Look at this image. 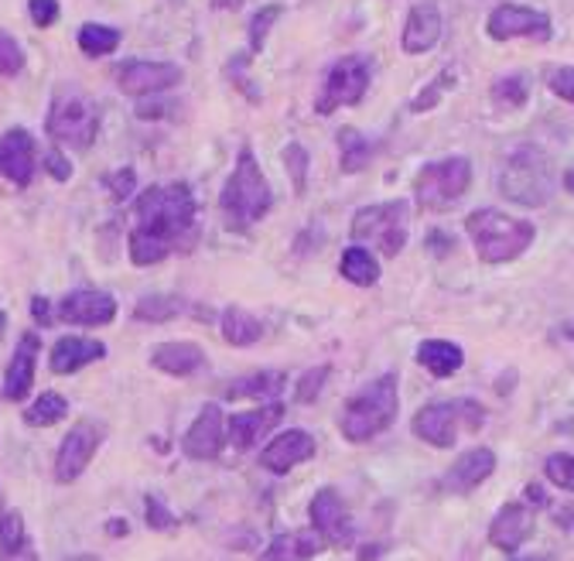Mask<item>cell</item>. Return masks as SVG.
<instances>
[{
  "instance_id": "6da1fadb",
  "label": "cell",
  "mask_w": 574,
  "mask_h": 561,
  "mask_svg": "<svg viewBox=\"0 0 574 561\" xmlns=\"http://www.w3.org/2000/svg\"><path fill=\"white\" fill-rule=\"evenodd\" d=\"M137 226L130 234V261L137 267H151L165 261L168 253L192 234L195 223V199L189 186H151L134 202Z\"/></svg>"
},
{
  "instance_id": "7a4b0ae2",
  "label": "cell",
  "mask_w": 574,
  "mask_h": 561,
  "mask_svg": "<svg viewBox=\"0 0 574 561\" xmlns=\"http://www.w3.org/2000/svg\"><path fill=\"white\" fill-rule=\"evenodd\" d=\"M397 411H400V384L394 373H383L373 384H367L359 394L349 397L338 425H343V435L359 445V442L376 439L380 431L394 425Z\"/></svg>"
},
{
  "instance_id": "3957f363",
  "label": "cell",
  "mask_w": 574,
  "mask_h": 561,
  "mask_svg": "<svg viewBox=\"0 0 574 561\" xmlns=\"http://www.w3.org/2000/svg\"><path fill=\"white\" fill-rule=\"evenodd\" d=\"M219 206H223V216L232 229H247L250 223L264 219L274 206V192L267 186L264 171H260L253 151L243 147L240 151V162L232 168L229 182L219 195Z\"/></svg>"
},
{
  "instance_id": "277c9868",
  "label": "cell",
  "mask_w": 574,
  "mask_h": 561,
  "mask_svg": "<svg viewBox=\"0 0 574 561\" xmlns=\"http://www.w3.org/2000/svg\"><path fill=\"white\" fill-rule=\"evenodd\" d=\"M465 229L476 243L479 261H486V264L516 261L537 237L534 223L506 216V213H495V210H476L473 216L465 219Z\"/></svg>"
},
{
  "instance_id": "5b68a950",
  "label": "cell",
  "mask_w": 574,
  "mask_h": 561,
  "mask_svg": "<svg viewBox=\"0 0 574 561\" xmlns=\"http://www.w3.org/2000/svg\"><path fill=\"white\" fill-rule=\"evenodd\" d=\"M495 189L516 206H543L554 195V168L540 147H516L495 171Z\"/></svg>"
},
{
  "instance_id": "8992f818",
  "label": "cell",
  "mask_w": 574,
  "mask_h": 561,
  "mask_svg": "<svg viewBox=\"0 0 574 561\" xmlns=\"http://www.w3.org/2000/svg\"><path fill=\"white\" fill-rule=\"evenodd\" d=\"M48 138L56 144H69L86 151L99 134V114L96 104L75 86H59L48 107Z\"/></svg>"
},
{
  "instance_id": "52a82bcc",
  "label": "cell",
  "mask_w": 574,
  "mask_h": 561,
  "mask_svg": "<svg viewBox=\"0 0 574 561\" xmlns=\"http://www.w3.org/2000/svg\"><path fill=\"white\" fill-rule=\"evenodd\" d=\"M486 411L476 401H441V404H428L414 415V435L434 445V449H452L458 439V428L476 431L482 428Z\"/></svg>"
},
{
  "instance_id": "ba28073f",
  "label": "cell",
  "mask_w": 574,
  "mask_h": 561,
  "mask_svg": "<svg viewBox=\"0 0 574 561\" xmlns=\"http://www.w3.org/2000/svg\"><path fill=\"white\" fill-rule=\"evenodd\" d=\"M407 226H410V210L407 202H380V206L359 210L352 219V240L376 247L383 258H397L407 247Z\"/></svg>"
},
{
  "instance_id": "9c48e42d",
  "label": "cell",
  "mask_w": 574,
  "mask_h": 561,
  "mask_svg": "<svg viewBox=\"0 0 574 561\" xmlns=\"http://www.w3.org/2000/svg\"><path fill=\"white\" fill-rule=\"evenodd\" d=\"M468 186H473V165H468V158H445L417 171L414 195L421 210L441 213L449 210L452 202H458L468 192Z\"/></svg>"
},
{
  "instance_id": "30bf717a",
  "label": "cell",
  "mask_w": 574,
  "mask_h": 561,
  "mask_svg": "<svg viewBox=\"0 0 574 561\" xmlns=\"http://www.w3.org/2000/svg\"><path fill=\"white\" fill-rule=\"evenodd\" d=\"M370 75H373V65L367 56H346L338 59L328 75H325V86L315 99V110L319 114H335L338 107H356L362 96L370 89Z\"/></svg>"
},
{
  "instance_id": "8fae6325",
  "label": "cell",
  "mask_w": 574,
  "mask_h": 561,
  "mask_svg": "<svg viewBox=\"0 0 574 561\" xmlns=\"http://www.w3.org/2000/svg\"><path fill=\"white\" fill-rule=\"evenodd\" d=\"M103 445V425L83 418V421H75L69 428V435L62 439L59 445V455H56V479L59 482H75L86 466L93 463V455L96 449Z\"/></svg>"
},
{
  "instance_id": "7c38bea8",
  "label": "cell",
  "mask_w": 574,
  "mask_h": 561,
  "mask_svg": "<svg viewBox=\"0 0 574 561\" xmlns=\"http://www.w3.org/2000/svg\"><path fill=\"white\" fill-rule=\"evenodd\" d=\"M113 80L123 93L130 96H151V93H165L181 83V69L171 62H144V59H130L113 69Z\"/></svg>"
},
{
  "instance_id": "4fadbf2b",
  "label": "cell",
  "mask_w": 574,
  "mask_h": 561,
  "mask_svg": "<svg viewBox=\"0 0 574 561\" xmlns=\"http://www.w3.org/2000/svg\"><path fill=\"white\" fill-rule=\"evenodd\" d=\"M35 171H38L35 138L24 131V127H14V131L0 134V178H8L17 189H28Z\"/></svg>"
},
{
  "instance_id": "5bb4252c",
  "label": "cell",
  "mask_w": 574,
  "mask_h": 561,
  "mask_svg": "<svg viewBox=\"0 0 574 561\" xmlns=\"http://www.w3.org/2000/svg\"><path fill=\"white\" fill-rule=\"evenodd\" d=\"M489 35L495 41H510V38H534L547 41L551 38V17L534 8H519V4H503L489 14Z\"/></svg>"
},
{
  "instance_id": "9a60e30c",
  "label": "cell",
  "mask_w": 574,
  "mask_h": 561,
  "mask_svg": "<svg viewBox=\"0 0 574 561\" xmlns=\"http://www.w3.org/2000/svg\"><path fill=\"white\" fill-rule=\"evenodd\" d=\"M311 524H315L319 538L325 545H335V548H349L356 530H352V517H349V506L343 503L335 490H322L311 500Z\"/></svg>"
},
{
  "instance_id": "2e32d148",
  "label": "cell",
  "mask_w": 574,
  "mask_h": 561,
  "mask_svg": "<svg viewBox=\"0 0 574 561\" xmlns=\"http://www.w3.org/2000/svg\"><path fill=\"white\" fill-rule=\"evenodd\" d=\"M56 319L69 325H86V329L110 325L117 319V301L107 291H72L59 301Z\"/></svg>"
},
{
  "instance_id": "e0dca14e",
  "label": "cell",
  "mask_w": 574,
  "mask_h": 561,
  "mask_svg": "<svg viewBox=\"0 0 574 561\" xmlns=\"http://www.w3.org/2000/svg\"><path fill=\"white\" fill-rule=\"evenodd\" d=\"M226 442V425H223V411L219 404H205L199 418L192 421V428L186 431V439H181V452L195 463H205V458H216L223 452Z\"/></svg>"
},
{
  "instance_id": "ac0fdd59",
  "label": "cell",
  "mask_w": 574,
  "mask_h": 561,
  "mask_svg": "<svg viewBox=\"0 0 574 561\" xmlns=\"http://www.w3.org/2000/svg\"><path fill=\"white\" fill-rule=\"evenodd\" d=\"M311 455H315V439H311L308 431H301V428H291V431H284V435H277L264 452H260V466L284 476V473H291L295 466L308 463Z\"/></svg>"
},
{
  "instance_id": "d6986e66",
  "label": "cell",
  "mask_w": 574,
  "mask_h": 561,
  "mask_svg": "<svg viewBox=\"0 0 574 561\" xmlns=\"http://www.w3.org/2000/svg\"><path fill=\"white\" fill-rule=\"evenodd\" d=\"M38 349H41V339L38 333H24L11 363H8V377H4V397L8 401H24L35 384V363H38Z\"/></svg>"
},
{
  "instance_id": "ffe728a7",
  "label": "cell",
  "mask_w": 574,
  "mask_h": 561,
  "mask_svg": "<svg viewBox=\"0 0 574 561\" xmlns=\"http://www.w3.org/2000/svg\"><path fill=\"white\" fill-rule=\"evenodd\" d=\"M492 473H495V452L492 449H468L465 455L455 458L452 469L445 473V490L473 493Z\"/></svg>"
},
{
  "instance_id": "44dd1931",
  "label": "cell",
  "mask_w": 574,
  "mask_h": 561,
  "mask_svg": "<svg viewBox=\"0 0 574 561\" xmlns=\"http://www.w3.org/2000/svg\"><path fill=\"white\" fill-rule=\"evenodd\" d=\"M534 534V510L524 503H506L489 524V541L500 551H516Z\"/></svg>"
},
{
  "instance_id": "7402d4cb",
  "label": "cell",
  "mask_w": 574,
  "mask_h": 561,
  "mask_svg": "<svg viewBox=\"0 0 574 561\" xmlns=\"http://www.w3.org/2000/svg\"><path fill=\"white\" fill-rule=\"evenodd\" d=\"M438 38H441V11H438V4L424 0V4L410 8L407 24H404V38H400L404 52L407 56H424L438 45Z\"/></svg>"
},
{
  "instance_id": "603a6c76",
  "label": "cell",
  "mask_w": 574,
  "mask_h": 561,
  "mask_svg": "<svg viewBox=\"0 0 574 561\" xmlns=\"http://www.w3.org/2000/svg\"><path fill=\"white\" fill-rule=\"evenodd\" d=\"M284 418V407L280 404H267V407H256V411H243V415H232L226 425V435L237 449H253L267 431Z\"/></svg>"
},
{
  "instance_id": "cb8c5ba5",
  "label": "cell",
  "mask_w": 574,
  "mask_h": 561,
  "mask_svg": "<svg viewBox=\"0 0 574 561\" xmlns=\"http://www.w3.org/2000/svg\"><path fill=\"white\" fill-rule=\"evenodd\" d=\"M107 356V346L96 343V339H83V336H62L56 346H51V356H48V367L56 373H75L83 370L96 360Z\"/></svg>"
},
{
  "instance_id": "d4e9b609",
  "label": "cell",
  "mask_w": 574,
  "mask_h": 561,
  "mask_svg": "<svg viewBox=\"0 0 574 561\" xmlns=\"http://www.w3.org/2000/svg\"><path fill=\"white\" fill-rule=\"evenodd\" d=\"M151 367L171 377H192L205 367V353L195 343H162L151 353Z\"/></svg>"
},
{
  "instance_id": "484cf974",
  "label": "cell",
  "mask_w": 574,
  "mask_h": 561,
  "mask_svg": "<svg viewBox=\"0 0 574 561\" xmlns=\"http://www.w3.org/2000/svg\"><path fill=\"white\" fill-rule=\"evenodd\" d=\"M417 363H421L431 377H452L455 370H462L465 363V353L458 343H449V339H428L417 346Z\"/></svg>"
},
{
  "instance_id": "4316f807",
  "label": "cell",
  "mask_w": 574,
  "mask_h": 561,
  "mask_svg": "<svg viewBox=\"0 0 574 561\" xmlns=\"http://www.w3.org/2000/svg\"><path fill=\"white\" fill-rule=\"evenodd\" d=\"M325 548L319 530H298V534H280L264 551V561H311Z\"/></svg>"
},
{
  "instance_id": "83f0119b",
  "label": "cell",
  "mask_w": 574,
  "mask_h": 561,
  "mask_svg": "<svg viewBox=\"0 0 574 561\" xmlns=\"http://www.w3.org/2000/svg\"><path fill=\"white\" fill-rule=\"evenodd\" d=\"M284 384H287V377H284V373H277V370H264V373H250V377L237 380V384H229V387H226V397H232V401L253 397V401H271V404H277Z\"/></svg>"
},
{
  "instance_id": "f1b7e54d",
  "label": "cell",
  "mask_w": 574,
  "mask_h": 561,
  "mask_svg": "<svg viewBox=\"0 0 574 561\" xmlns=\"http://www.w3.org/2000/svg\"><path fill=\"white\" fill-rule=\"evenodd\" d=\"M338 271H343V277L359 288H370L380 280V264L367 247H349L343 253V261H338Z\"/></svg>"
},
{
  "instance_id": "f546056e",
  "label": "cell",
  "mask_w": 574,
  "mask_h": 561,
  "mask_svg": "<svg viewBox=\"0 0 574 561\" xmlns=\"http://www.w3.org/2000/svg\"><path fill=\"white\" fill-rule=\"evenodd\" d=\"M260 336H264V325L260 319H253L243 309H226L223 312V339L232 346H253Z\"/></svg>"
},
{
  "instance_id": "4dcf8cb0",
  "label": "cell",
  "mask_w": 574,
  "mask_h": 561,
  "mask_svg": "<svg viewBox=\"0 0 574 561\" xmlns=\"http://www.w3.org/2000/svg\"><path fill=\"white\" fill-rule=\"evenodd\" d=\"M338 147H343V158H338V165H343L346 175H356V171H362L373 162V144L362 138L359 131H352V127L338 131Z\"/></svg>"
},
{
  "instance_id": "1f68e13d",
  "label": "cell",
  "mask_w": 574,
  "mask_h": 561,
  "mask_svg": "<svg viewBox=\"0 0 574 561\" xmlns=\"http://www.w3.org/2000/svg\"><path fill=\"white\" fill-rule=\"evenodd\" d=\"M178 312H186V301H181L178 295H147L134 305V319L151 322V325L171 322Z\"/></svg>"
},
{
  "instance_id": "d6a6232c",
  "label": "cell",
  "mask_w": 574,
  "mask_h": 561,
  "mask_svg": "<svg viewBox=\"0 0 574 561\" xmlns=\"http://www.w3.org/2000/svg\"><path fill=\"white\" fill-rule=\"evenodd\" d=\"M65 415H69V401L56 391H45L28 411H24V421L32 428H48V425H59Z\"/></svg>"
},
{
  "instance_id": "836d02e7",
  "label": "cell",
  "mask_w": 574,
  "mask_h": 561,
  "mask_svg": "<svg viewBox=\"0 0 574 561\" xmlns=\"http://www.w3.org/2000/svg\"><path fill=\"white\" fill-rule=\"evenodd\" d=\"M117 45H120V32L107 28V24H83L80 28V48L89 59H103V56L117 52Z\"/></svg>"
},
{
  "instance_id": "e575fe53",
  "label": "cell",
  "mask_w": 574,
  "mask_h": 561,
  "mask_svg": "<svg viewBox=\"0 0 574 561\" xmlns=\"http://www.w3.org/2000/svg\"><path fill=\"white\" fill-rule=\"evenodd\" d=\"M24 541H28V530H24V517L17 514V510L0 514V554H4V558L21 554Z\"/></svg>"
},
{
  "instance_id": "d590c367",
  "label": "cell",
  "mask_w": 574,
  "mask_h": 561,
  "mask_svg": "<svg viewBox=\"0 0 574 561\" xmlns=\"http://www.w3.org/2000/svg\"><path fill=\"white\" fill-rule=\"evenodd\" d=\"M492 99L500 107H524L527 104V80L524 75H503L492 83Z\"/></svg>"
},
{
  "instance_id": "8d00e7d4",
  "label": "cell",
  "mask_w": 574,
  "mask_h": 561,
  "mask_svg": "<svg viewBox=\"0 0 574 561\" xmlns=\"http://www.w3.org/2000/svg\"><path fill=\"white\" fill-rule=\"evenodd\" d=\"M543 473H547V479L554 482V487L574 493V455H567V452L551 455V458L543 463Z\"/></svg>"
},
{
  "instance_id": "74e56055",
  "label": "cell",
  "mask_w": 574,
  "mask_h": 561,
  "mask_svg": "<svg viewBox=\"0 0 574 561\" xmlns=\"http://www.w3.org/2000/svg\"><path fill=\"white\" fill-rule=\"evenodd\" d=\"M284 165H287V171H291V178H295V192L301 195L304 186H308V151L301 144H287L284 147Z\"/></svg>"
},
{
  "instance_id": "f35d334b",
  "label": "cell",
  "mask_w": 574,
  "mask_h": 561,
  "mask_svg": "<svg viewBox=\"0 0 574 561\" xmlns=\"http://www.w3.org/2000/svg\"><path fill=\"white\" fill-rule=\"evenodd\" d=\"M24 69V48L17 38L0 35V75H17Z\"/></svg>"
},
{
  "instance_id": "ab89813d",
  "label": "cell",
  "mask_w": 574,
  "mask_h": 561,
  "mask_svg": "<svg viewBox=\"0 0 574 561\" xmlns=\"http://www.w3.org/2000/svg\"><path fill=\"white\" fill-rule=\"evenodd\" d=\"M449 86H455V72H452V69H449V72H441V80H438V83H431L428 89H421V96L414 99L410 110H414V114H424V110H431V107L438 104V99H441V93H445Z\"/></svg>"
},
{
  "instance_id": "60d3db41",
  "label": "cell",
  "mask_w": 574,
  "mask_h": 561,
  "mask_svg": "<svg viewBox=\"0 0 574 561\" xmlns=\"http://www.w3.org/2000/svg\"><path fill=\"white\" fill-rule=\"evenodd\" d=\"M280 17V8H264V11H256V17L250 21V48L253 52H260L264 48V38H267V28Z\"/></svg>"
},
{
  "instance_id": "b9f144b4",
  "label": "cell",
  "mask_w": 574,
  "mask_h": 561,
  "mask_svg": "<svg viewBox=\"0 0 574 561\" xmlns=\"http://www.w3.org/2000/svg\"><path fill=\"white\" fill-rule=\"evenodd\" d=\"M332 373V367H319V370H308L301 377V384H298V401L308 404L311 397H319V391L325 387V377Z\"/></svg>"
},
{
  "instance_id": "7bdbcfd3",
  "label": "cell",
  "mask_w": 574,
  "mask_h": 561,
  "mask_svg": "<svg viewBox=\"0 0 574 561\" xmlns=\"http://www.w3.org/2000/svg\"><path fill=\"white\" fill-rule=\"evenodd\" d=\"M134 186H137V175H134V168H120V171L107 175V189H110V195H113L117 202H123L130 192H134Z\"/></svg>"
},
{
  "instance_id": "ee69618b",
  "label": "cell",
  "mask_w": 574,
  "mask_h": 561,
  "mask_svg": "<svg viewBox=\"0 0 574 561\" xmlns=\"http://www.w3.org/2000/svg\"><path fill=\"white\" fill-rule=\"evenodd\" d=\"M147 524L154 527V530H171L178 521H175V514H171V510L158 500V497H147Z\"/></svg>"
},
{
  "instance_id": "f6af8a7d",
  "label": "cell",
  "mask_w": 574,
  "mask_h": 561,
  "mask_svg": "<svg viewBox=\"0 0 574 561\" xmlns=\"http://www.w3.org/2000/svg\"><path fill=\"white\" fill-rule=\"evenodd\" d=\"M28 14L38 28H51L59 21V0H28Z\"/></svg>"
},
{
  "instance_id": "bcb514c9",
  "label": "cell",
  "mask_w": 574,
  "mask_h": 561,
  "mask_svg": "<svg viewBox=\"0 0 574 561\" xmlns=\"http://www.w3.org/2000/svg\"><path fill=\"white\" fill-rule=\"evenodd\" d=\"M547 86H551L561 99H567V104H574V65L554 69L551 75H547Z\"/></svg>"
},
{
  "instance_id": "7dc6e473",
  "label": "cell",
  "mask_w": 574,
  "mask_h": 561,
  "mask_svg": "<svg viewBox=\"0 0 574 561\" xmlns=\"http://www.w3.org/2000/svg\"><path fill=\"white\" fill-rule=\"evenodd\" d=\"M41 165L48 168V175L56 178V182H69V175H72V165H69V158H62V151L59 147H51V151H45V158H41Z\"/></svg>"
},
{
  "instance_id": "c3c4849f",
  "label": "cell",
  "mask_w": 574,
  "mask_h": 561,
  "mask_svg": "<svg viewBox=\"0 0 574 561\" xmlns=\"http://www.w3.org/2000/svg\"><path fill=\"white\" fill-rule=\"evenodd\" d=\"M32 312L41 325H56V315H51V305L45 298H32Z\"/></svg>"
},
{
  "instance_id": "681fc988",
  "label": "cell",
  "mask_w": 574,
  "mask_h": 561,
  "mask_svg": "<svg viewBox=\"0 0 574 561\" xmlns=\"http://www.w3.org/2000/svg\"><path fill=\"white\" fill-rule=\"evenodd\" d=\"M527 500H530V503H537V506H543V503H547V497H543V490L537 487V482H530V487H527Z\"/></svg>"
},
{
  "instance_id": "f907efd6",
  "label": "cell",
  "mask_w": 574,
  "mask_h": 561,
  "mask_svg": "<svg viewBox=\"0 0 574 561\" xmlns=\"http://www.w3.org/2000/svg\"><path fill=\"white\" fill-rule=\"evenodd\" d=\"M110 530H113V534H120V530L127 534V521H113V524H110Z\"/></svg>"
},
{
  "instance_id": "816d5d0a",
  "label": "cell",
  "mask_w": 574,
  "mask_h": 561,
  "mask_svg": "<svg viewBox=\"0 0 574 561\" xmlns=\"http://www.w3.org/2000/svg\"><path fill=\"white\" fill-rule=\"evenodd\" d=\"M564 186H567V189L574 192V171H567V175H564Z\"/></svg>"
},
{
  "instance_id": "f5cc1de1",
  "label": "cell",
  "mask_w": 574,
  "mask_h": 561,
  "mask_svg": "<svg viewBox=\"0 0 574 561\" xmlns=\"http://www.w3.org/2000/svg\"><path fill=\"white\" fill-rule=\"evenodd\" d=\"M69 561H96L93 554H80V558H69Z\"/></svg>"
},
{
  "instance_id": "db71d44e",
  "label": "cell",
  "mask_w": 574,
  "mask_h": 561,
  "mask_svg": "<svg viewBox=\"0 0 574 561\" xmlns=\"http://www.w3.org/2000/svg\"><path fill=\"white\" fill-rule=\"evenodd\" d=\"M564 333H567V336H571V339H574V322H571V325H567V329H564Z\"/></svg>"
},
{
  "instance_id": "11a10c76",
  "label": "cell",
  "mask_w": 574,
  "mask_h": 561,
  "mask_svg": "<svg viewBox=\"0 0 574 561\" xmlns=\"http://www.w3.org/2000/svg\"><path fill=\"white\" fill-rule=\"evenodd\" d=\"M0 514H4V493H0Z\"/></svg>"
}]
</instances>
